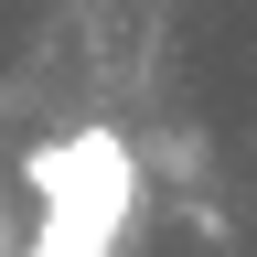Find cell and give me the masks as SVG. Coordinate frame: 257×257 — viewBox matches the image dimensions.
<instances>
[{"label": "cell", "mask_w": 257, "mask_h": 257, "mask_svg": "<svg viewBox=\"0 0 257 257\" xmlns=\"http://www.w3.org/2000/svg\"><path fill=\"white\" fill-rule=\"evenodd\" d=\"M22 193H32V225L86 236V246H118L128 214H140V150H128L107 118H75L64 140H43L22 161Z\"/></svg>", "instance_id": "6da1fadb"}, {"label": "cell", "mask_w": 257, "mask_h": 257, "mask_svg": "<svg viewBox=\"0 0 257 257\" xmlns=\"http://www.w3.org/2000/svg\"><path fill=\"white\" fill-rule=\"evenodd\" d=\"M22 257H118V246H86V236H54V225H32Z\"/></svg>", "instance_id": "7a4b0ae2"}]
</instances>
